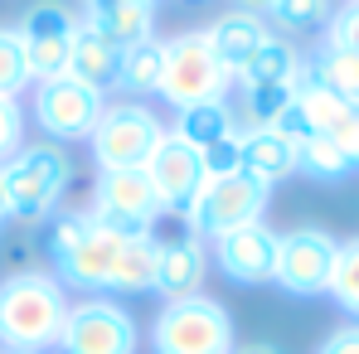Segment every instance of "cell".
<instances>
[{
	"mask_svg": "<svg viewBox=\"0 0 359 354\" xmlns=\"http://www.w3.org/2000/svg\"><path fill=\"white\" fill-rule=\"evenodd\" d=\"M68 320V287L49 272H15L0 282V350L49 354Z\"/></svg>",
	"mask_w": 359,
	"mask_h": 354,
	"instance_id": "obj_1",
	"label": "cell"
},
{
	"mask_svg": "<svg viewBox=\"0 0 359 354\" xmlns=\"http://www.w3.org/2000/svg\"><path fill=\"white\" fill-rule=\"evenodd\" d=\"M68 156L54 141H34V146H20L5 165H0V189H5V219H25V224H39L59 209L63 189H68Z\"/></svg>",
	"mask_w": 359,
	"mask_h": 354,
	"instance_id": "obj_2",
	"label": "cell"
},
{
	"mask_svg": "<svg viewBox=\"0 0 359 354\" xmlns=\"http://www.w3.org/2000/svg\"><path fill=\"white\" fill-rule=\"evenodd\" d=\"M121 243L126 238L102 229L93 214H59L54 229H49V262H54L63 287H73V292H107L112 257H117Z\"/></svg>",
	"mask_w": 359,
	"mask_h": 354,
	"instance_id": "obj_3",
	"label": "cell"
},
{
	"mask_svg": "<svg viewBox=\"0 0 359 354\" xmlns=\"http://www.w3.org/2000/svg\"><path fill=\"white\" fill-rule=\"evenodd\" d=\"M151 354H233V315L214 296H180L156 311Z\"/></svg>",
	"mask_w": 359,
	"mask_h": 354,
	"instance_id": "obj_4",
	"label": "cell"
},
{
	"mask_svg": "<svg viewBox=\"0 0 359 354\" xmlns=\"http://www.w3.org/2000/svg\"><path fill=\"white\" fill-rule=\"evenodd\" d=\"M267 184H257V179L248 175H229V179H199V189L189 194V204L180 209V219H184V229L189 238H224L243 229V224H262V214H267Z\"/></svg>",
	"mask_w": 359,
	"mask_h": 354,
	"instance_id": "obj_5",
	"label": "cell"
},
{
	"mask_svg": "<svg viewBox=\"0 0 359 354\" xmlns=\"http://www.w3.org/2000/svg\"><path fill=\"white\" fill-rule=\"evenodd\" d=\"M165 131L170 126L146 102H107L93 136H88V146H93L97 170H141L151 161V151L165 141Z\"/></svg>",
	"mask_w": 359,
	"mask_h": 354,
	"instance_id": "obj_6",
	"label": "cell"
},
{
	"mask_svg": "<svg viewBox=\"0 0 359 354\" xmlns=\"http://www.w3.org/2000/svg\"><path fill=\"white\" fill-rule=\"evenodd\" d=\"M233 78L224 73V63L214 59L204 29H189L165 39V73H161V97L170 107H194V102H219L229 97Z\"/></svg>",
	"mask_w": 359,
	"mask_h": 354,
	"instance_id": "obj_7",
	"label": "cell"
},
{
	"mask_svg": "<svg viewBox=\"0 0 359 354\" xmlns=\"http://www.w3.org/2000/svg\"><path fill=\"white\" fill-rule=\"evenodd\" d=\"M141 330L131 311L112 296H83L68 301V320L59 330V354H136Z\"/></svg>",
	"mask_w": 359,
	"mask_h": 354,
	"instance_id": "obj_8",
	"label": "cell"
},
{
	"mask_svg": "<svg viewBox=\"0 0 359 354\" xmlns=\"http://www.w3.org/2000/svg\"><path fill=\"white\" fill-rule=\"evenodd\" d=\"M107 107V93L78 83V78H49V83H34V102H29V121L44 131V141H88L93 126Z\"/></svg>",
	"mask_w": 359,
	"mask_h": 354,
	"instance_id": "obj_9",
	"label": "cell"
},
{
	"mask_svg": "<svg viewBox=\"0 0 359 354\" xmlns=\"http://www.w3.org/2000/svg\"><path fill=\"white\" fill-rule=\"evenodd\" d=\"M335 252H340L335 233H325V229H292L277 243L272 282L287 296H301V301L325 296L330 292V272H335Z\"/></svg>",
	"mask_w": 359,
	"mask_h": 354,
	"instance_id": "obj_10",
	"label": "cell"
},
{
	"mask_svg": "<svg viewBox=\"0 0 359 354\" xmlns=\"http://www.w3.org/2000/svg\"><path fill=\"white\" fill-rule=\"evenodd\" d=\"M88 214L102 229H112V233L136 238V233H151L156 229L161 204H156V189H151V179L141 175V170H102Z\"/></svg>",
	"mask_w": 359,
	"mask_h": 354,
	"instance_id": "obj_11",
	"label": "cell"
},
{
	"mask_svg": "<svg viewBox=\"0 0 359 354\" xmlns=\"http://www.w3.org/2000/svg\"><path fill=\"white\" fill-rule=\"evenodd\" d=\"M277 243L282 233H272L267 224H243L233 233L214 238V267L233 287H267L277 272Z\"/></svg>",
	"mask_w": 359,
	"mask_h": 354,
	"instance_id": "obj_12",
	"label": "cell"
},
{
	"mask_svg": "<svg viewBox=\"0 0 359 354\" xmlns=\"http://www.w3.org/2000/svg\"><path fill=\"white\" fill-rule=\"evenodd\" d=\"M141 175L151 179L161 214H180V209L189 204V194L199 189L204 170H199V151H194V146H184L175 131H165V141L151 151V161L141 165Z\"/></svg>",
	"mask_w": 359,
	"mask_h": 354,
	"instance_id": "obj_13",
	"label": "cell"
},
{
	"mask_svg": "<svg viewBox=\"0 0 359 354\" xmlns=\"http://www.w3.org/2000/svg\"><path fill=\"white\" fill-rule=\"evenodd\" d=\"M267 34H272V25H267L262 15H252V10H229V15H219V20L204 29L214 59L224 63V73H229L233 83H238V73L248 68V59L267 44Z\"/></svg>",
	"mask_w": 359,
	"mask_h": 354,
	"instance_id": "obj_14",
	"label": "cell"
},
{
	"mask_svg": "<svg viewBox=\"0 0 359 354\" xmlns=\"http://www.w3.org/2000/svg\"><path fill=\"white\" fill-rule=\"evenodd\" d=\"M209 277V252L199 238H170L161 243L156 252V292L165 301H180V296H199Z\"/></svg>",
	"mask_w": 359,
	"mask_h": 354,
	"instance_id": "obj_15",
	"label": "cell"
},
{
	"mask_svg": "<svg viewBox=\"0 0 359 354\" xmlns=\"http://www.w3.org/2000/svg\"><path fill=\"white\" fill-rule=\"evenodd\" d=\"M78 25L93 29L97 39L117 44V49H131V44H141V39L156 34V5L151 0H107L97 10H83Z\"/></svg>",
	"mask_w": 359,
	"mask_h": 354,
	"instance_id": "obj_16",
	"label": "cell"
},
{
	"mask_svg": "<svg viewBox=\"0 0 359 354\" xmlns=\"http://www.w3.org/2000/svg\"><path fill=\"white\" fill-rule=\"evenodd\" d=\"M243 175L257 184H282L297 175V146L272 126H243Z\"/></svg>",
	"mask_w": 359,
	"mask_h": 354,
	"instance_id": "obj_17",
	"label": "cell"
},
{
	"mask_svg": "<svg viewBox=\"0 0 359 354\" xmlns=\"http://www.w3.org/2000/svg\"><path fill=\"white\" fill-rule=\"evenodd\" d=\"M156 252H161L156 233L126 238V243L117 247V257H112L107 292H112V296H146V292H156Z\"/></svg>",
	"mask_w": 359,
	"mask_h": 354,
	"instance_id": "obj_18",
	"label": "cell"
},
{
	"mask_svg": "<svg viewBox=\"0 0 359 354\" xmlns=\"http://www.w3.org/2000/svg\"><path fill=\"white\" fill-rule=\"evenodd\" d=\"M117 68H121V49L117 44H107V39H97L93 29L78 25L73 54H68V78H78V83L97 88V93H107V88H117Z\"/></svg>",
	"mask_w": 359,
	"mask_h": 354,
	"instance_id": "obj_19",
	"label": "cell"
},
{
	"mask_svg": "<svg viewBox=\"0 0 359 354\" xmlns=\"http://www.w3.org/2000/svg\"><path fill=\"white\" fill-rule=\"evenodd\" d=\"M170 131H175L184 146L204 151V146H214V141H224V136L243 131V126H238V112L229 107V97H219V102H194V107H180Z\"/></svg>",
	"mask_w": 359,
	"mask_h": 354,
	"instance_id": "obj_20",
	"label": "cell"
},
{
	"mask_svg": "<svg viewBox=\"0 0 359 354\" xmlns=\"http://www.w3.org/2000/svg\"><path fill=\"white\" fill-rule=\"evenodd\" d=\"M161 73H165V39H141L131 49H121V68H117V88L131 97H151L161 93Z\"/></svg>",
	"mask_w": 359,
	"mask_h": 354,
	"instance_id": "obj_21",
	"label": "cell"
},
{
	"mask_svg": "<svg viewBox=\"0 0 359 354\" xmlns=\"http://www.w3.org/2000/svg\"><path fill=\"white\" fill-rule=\"evenodd\" d=\"M306 63H311V78H316V83H325L330 93H340L345 102H355V107H359V54H355V49L320 39V49H316Z\"/></svg>",
	"mask_w": 359,
	"mask_h": 354,
	"instance_id": "obj_22",
	"label": "cell"
},
{
	"mask_svg": "<svg viewBox=\"0 0 359 354\" xmlns=\"http://www.w3.org/2000/svg\"><path fill=\"white\" fill-rule=\"evenodd\" d=\"M350 170H355L350 156H345L330 136H320V131L297 146V175H311V179H320V184H335V179H345Z\"/></svg>",
	"mask_w": 359,
	"mask_h": 354,
	"instance_id": "obj_23",
	"label": "cell"
},
{
	"mask_svg": "<svg viewBox=\"0 0 359 354\" xmlns=\"http://www.w3.org/2000/svg\"><path fill=\"white\" fill-rule=\"evenodd\" d=\"M301 68V54L287 44V39H277V34H267V44L248 59V68L238 73V83H292Z\"/></svg>",
	"mask_w": 359,
	"mask_h": 354,
	"instance_id": "obj_24",
	"label": "cell"
},
{
	"mask_svg": "<svg viewBox=\"0 0 359 354\" xmlns=\"http://www.w3.org/2000/svg\"><path fill=\"white\" fill-rule=\"evenodd\" d=\"M238 97H243L248 126H272V121L297 102V88L292 83H238Z\"/></svg>",
	"mask_w": 359,
	"mask_h": 354,
	"instance_id": "obj_25",
	"label": "cell"
},
{
	"mask_svg": "<svg viewBox=\"0 0 359 354\" xmlns=\"http://www.w3.org/2000/svg\"><path fill=\"white\" fill-rule=\"evenodd\" d=\"M73 29H78V15H73L68 5H59V0L29 5V10L20 15V25H15L20 39H73Z\"/></svg>",
	"mask_w": 359,
	"mask_h": 354,
	"instance_id": "obj_26",
	"label": "cell"
},
{
	"mask_svg": "<svg viewBox=\"0 0 359 354\" xmlns=\"http://www.w3.org/2000/svg\"><path fill=\"white\" fill-rule=\"evenodd\" d=\"M267 15L277 20V29H292V34H316L335 20V0H272Z\"/></svg>",
	"mask_w": 359,
	"mask_h": 354,
	"instance_id": "obj_27",
	"label": "cell"
},
{
	"mask_svg": "<svg viewBox=\"0 0 359 354\" xmlns=\"http://www.w3.org/2000/svg\"><path fill=\"white\" fill-rule=\"evenodd\" d=\"M78 34V29H73ZM25 44V68H29V83H49L68 73V54H73V39H20Z\"/></svg>",
	"mask_w": 359,
	"mask_h": 354,
	"instance_id": "obj_28",
	"label": "cell"
},
{
	"mask_svg": "<svg viewBox=\"0 0 359 354\" xmlns=\"http://www.w3.org/2000/svg\"><path fill=\"white\" fill-rule=\"evenodd\" d=\"M335 296V306L340 311H350L359 320V238L350 243H340V252H335V272H330V292Z\"/></svg>",
	"mask_w": 359,
	"mask_h": 354,
	"instance_id": "obj_29",
	"label": "cell"
},
{
	"mask_svg": "<svg viewBox=\"0 0 359 354\" xmlns=\"http://www.w3.org/2000/svg\"><path fill=\"white\" fill-rule=\"evenodd\" d=\"M29 83V68H25V44L15 29H0V97H20Z\"/></svg>",
	"mask_w": 359,
	"mask_h": 354,
	"instance_id": "obj_30",
	"label": "cell"
},
{
	"mask_svg": "<svg viewBox=\"0 0 359 354\" xmlns=\"http://www.w3.org/2000/svg\"><path fill=\"white\" fill-rule=\"evenodd\" d=\"M199 170H204V179L243 175V131L224 136V141H214V146H204V151H199Z\"/></svg>",
	"mask_w": 359,
	"mask_h": 354,
	"instance_id": "obj_31",
	"label": "cell"
},
{
	"mask_svg": "<svg viewBox=\"0 0 359 354\" xmlns=\"http://www.w3.org/2000/svg\"><path fill=\"white\" fill-rule=\"evenodd\" d=\"M25 146V107L20 97H0V165Z\"/></svg>",
	"mask_w": 359,
	"mask_h": 354,
	"instance_id": "obj_32",
	"label": "cell"
},
{
	"mask_svg": "<svg viewBox=\"0 0 359 354\" xmlns=\"http://www.w3.org/2000/svg\"><path fill=\"white\" fill-rule=\"evenodd\" d=\"M325 39H330V44H345V49L359 54V0H350V5L335 10V20L325 25Z\"/></svg>",
	"mask_w": 359,
	"mask_h": 354,
	"instance_id": "obj_33",
	"label": "cell"
},
{
	"mask_svg": "<svg viewBox=\"0 0 359 354\" xmlns=\"http://www.w3.org/2000/svg\"><path fill=\"white\" fill-rule=\"evenodd\" d=\"M320 136H330V141H335V146H340V151L350 156V165L359 170V112L340 117L335 126H330V131H320Z\"/></svg>",
	"mask_w": 359,
	"mask_h": 354,
	"instance_id": "obj_34",
	"label": "cell"
},
{
	"mask_svg": "<svg viewBox=\"0 0 359 354\" xmlns=\"http://www.w3.org/2000/svg\"><path fill=\"white\" fill-rule=\"evenodd\" d=\"M272 131H277V136H287V141H292V146H301V141H311V136H316V126H311V121H306V112H301L297 102H292V107H287V112H282V117L272 121Z\"/></svg>",
	"mask_w": 359,
	"mask_h": 354,
	"instance_id": "obj_35",
	"label": "cell"
},
{
	"mask_svg": "<svg viewBox=\"0 0 359 354\" xmlns=\"http://www.w3.org/2000/svg\"><path fill=\"white\" fill-rule=\"evenodd\" d=\"M316 354H359V320L340 325V330H330V335H325V345H320Z\"/></svg>",
	"mask_w": 359,
	"mask_h": 354,
	"instance_id": "obj_36",
	"label": "cell"
},
{
	"mask_svg": "<svg viewBox=\"0 0 359 354\" xmlns=\"http://www.w3.org/2000/svg\"><path fill=\"white\" fill-rule=\"evenodd\" d=\"M243 10H252V15H257V10H267V5H272V0H238Z\"/></svg>",
	"mask_w": 359,
	"mask_h": 354,
	"instance_id": "obj_37",
	"label": "cell"
},
{
	"mask_svg": "<svg viewBox=\"0 0 359 354\" xmlns=\"http://www.w3.org/2000/svg\"><path fill=\"white\" fill-rule=\"evenodd\" d=\"M233 354H277L272 345H248V350H233Z\"/></svg>",
	"mask_w": 359,
	"mask_h": 354,
	"instance_id": "obj_38",
	"label": "cell"
},
{
	"mask_svg": "<svg viewBox=\"0 0 359 354\" xmlns=\"http://www.w3.org/2000/svg\"><path fill=\"white\" fill-rule=\"evenodd\" d=\"M0 224H5V189H0Z\"/></svg>",
	"mask_w": 359,
	"mask_h": 354,
	"instance_id": "obj_39",
	"label": "cell"
},
{
	"mask_svg": "<svg viewBox=\"0 0 359 354\" xmlns=\"http://www.w3.org/2000/svg\"><path fill=\"white\" fill-rule=\"evenodd\" d=\"M0 354H34V350H0Z\"/></svg>",
	"mask_w": 359,
	"mask_h": 354,
	"instance_id": "obj_40",
	"label": "cell"
},
{
	"mask_svg": "<svg viewBox=\"0 0 359 354\" xmlns=\"http://www.w3.org/2000/svg\"><path fill=\"white\" fill-rule=\"evenodd\" d=\"M151 5H156V0H151Z\"/></svg>",
	"mask_w": 359,
	"mask_h": 354,
	"instance_id": "obj_41",
	"label": "cell"
}]
</instances>
